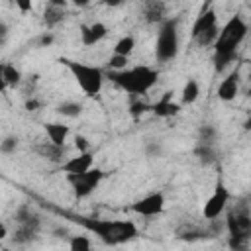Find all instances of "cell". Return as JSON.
<instances>
[{"mask_svg":"<svg viewBox=\"0 0 251 251\" xmlns=\"http://www.w3.org/2000/svg\"><path fill=\"white\" fill-rule=\"evenodd\" d=\"M82 226L106 245H122L137 235V227L129 220H90L84 218Z\"/></svg>","mask_w":251,"mask_h":251,"instance_id":"6da1fadb","label":"cell"},{"mask_svg":"<svg viewBox=\"0 0 251 251\" xmlns=\"http://www.w3.org/2000/svg\"><path fill=\"white\" fill-rule=\"evenodd\" d=\"M108 78L120 88H124L126 92H129L131 96H139V94L149 92L157 84L159 73L147 65H137V67L124 69V71H110Z\"/></svg>","mask_w":251,"mask_h":251,"instance_id":"7a4b0ae2","label":"cell"},{"mask_svg":"<svg viewBox=\"0 0 251 251\" xmlns=\"http://www.w3.org/2000/svg\"><path fill=\"white\" fill-rule=\"evenodd\" d=\"M247 31H249V27H247L245 20L239 14L231 16L224 24V27L220 29V35L214 43V53H218V55H237V47L247 37Z\"/></svg>","mask_w":251,"mask_h":251,"instance_id":"3957f363","label":"cell"},{"mask_svg":"<svg viewBox=\"0 0 251 251\" xmlns=\"http://www.w3.org/2000/svg\"><path fill=\"white\" fill-rule=\"evenodd\" d=\"M61 63L71 71V75L75 76L76 84L80 86V90L86 96H96L102 90V82H104V73L102 69L94 67V65H86L80 61H71V59H61Z\"/></svg>","mask_w":251,"mask_h":251,"instance_id":"277c9868","label":"cell"},{"mask_svg":"<svg viewBox=\"0 0 251 251\" xmlns=\"http://www.w3.org/2000/svg\"><path fill=\"white\" fill-rule=\"evenodd\" d=\"M178 55V20L165 18L159 25L157 41H155V57L161 63L173 61Z\"/></svg>","mask_w":251,"mask_h":251,"instance_id":"5b68a950","label":"cell"},{"mask_svg":"<svg viewBox=\"0 0 251 251\" xmlns=\"http://www.w3.org/2000/svg\"><path fill=\"white\" fill-rule=\"evenodd\" d=\"M102 178H104V171L98 169V167H92V169H88L86 173L67 175V180H69V184L73 186V192H75L76 198H86V196H90V194L98 188V184H100Z\"/></svg>","mask_w":251,"mask_h":251,"instance_id":"8992f818","label":"cell"},{"mask_svg":"<svg viewBox=\"0 0 251 251\" xmlns=\"http://www.w3.org/2000/svg\"><path fill=\"white\" fill-rule=\"evenodd\" d=\"M227 202H229V190L226 188V184H224L222 180H218L216 186H214V192H212L210 198L204 202V208H202L204 220H210V222L216 220V218L226 210Z\"/></svg>","mask_w":251,"mask_h":251,"instance_id":"52a82bcc","label":"cell"},{"mask_svg":"<svg viewBox=\"0 0 251 251\" xmlns=\"http://www.w3.org/2000/svg\"><path fill=\"white\" fill-rule=\"evenodd\" d=\"M131 210L139 216L151 218V216H159L165 210V196L161 192H151L147 196H143L141 200L131 204Z\"/></svg>","mask_w":251,"mask_h":251,"instance_id":"ba28073f","label":"cell"},{"mask_svg":"<svg viewBox=\"0 0 251 251\" xmlns=\"http://www.w3.org/2000/svg\"><path fill=\"white\" fill-rule=\"evenodd\" d=\"M226 226L233 237H251V216L245 210H231L227 214Z\"/></svg>","mask_w":251,"mask_h":251,"instance_id":"9c48e42d","label":"cell"},{"mask_svg":"<svg viewBox=\"0 0 251 251\" xmlns=\"http://www.w3.org/2000/svg\"><path fill=\"white\" fill-rule=\"evenodd\" d=\"M92 165H94L92 153L90 151H84V153H78L76 157L67 159L61 165V171L67 173V175H76V173H86L88 169H92Z\"/></svg>","mask_w":251,"mask_h":251,"instance_id":"30bf717a","label":"cell"},{"mask_svg":"<svg viewBox=\"0 0 251 251\" xmlns=\"http://www.w3.org/2000/svg\"><path fill=\"white\" fill-rule=\"evenodd\" d=\"M106 33H108V27L102 22H94L90 25H80V41L86 47L100 43L106 37Z\"/></svg>","mask_w":251,"mask_h":251,"instance_id":"8fae6325","label":"cell"},{"mask_svg":"<svg viewBox=\"0 0 251 251\" xmlns=\"http://www.w3.org/2000/svg\"><path fill=\"white\" fill-rule=\"evenodd\" d=\"M237 92H239V73L233 71V73H229L220 82V86H218V98L224 100V102H231V100H235Z\"/></svg>","mask_w":251,"mask_h":251,"instance_id":"7c38bea8","label":"cell"},{"mask_svg":"<svg viewBox=\"0 0 251 251\" xmlns=\"http://www.w3.org/2000/svg\"><path fill=\"white\" fill-rule=\"evenodd\" d=\"M214 25H218V18H216V10L214 8H208V10H200V14H198V18L194 20V24H192V31H190V37L192 39H196L202 31H206V29H210V27H214Z\"/></svg>","mask_w":251,"mask_h":251,"instance_id":"4fadbf2b","label":"cell"},{"mask_svg":"<svg viewBox=\"0 0 251 251\" xmlns=\"http://www.w3.org/2000/svg\"><path fill=\"white\" fill-rule=\"evenodd\" d=\"M151 110H153L155 116H159V118H173V116H176V114L180 112V104L173 102V92L169 90V92L163 94V98H161L157 104L151 106Z\"/></svg>","mask_w":251,"mask_h":251,"instance_id":"5bb4252c","label":"cell"},{"mask_svg":"<svg viewBox=\"0 0 251 251\" xmlns=\"http://www.w3.org/2000/svg\"><path fill=\"white\" fill-rule=\"evenodd\" d=\"M33 151H35L39 157H43V159H49V161L59 163V161H63V157H65V153H67V147H65V145H55L53 141H45V143L35 145Z\"/></svg>","mask_w":251,"mask_h":251,"instance_id":"9a60e30c","label":"cell"},{"mask_svg":"<svg viewBox=\"0 0 251 251\" xmlns=\"http://www.w3.org/2000/svg\"><path fill=\"white\" fill-rule=\"evenodd\" d=\"M165 2L163 0H145L143 4V16H145V22L149 24H161L165 20Z\"/></svg>","mask_w":251,"mask_h":251,"instance_id":"2e32d148","label":"cell"},{"mask_svg":"<svg viewBox=\"0 0 251 251\" xmlns=\"http://www.w3.org/2000/svg\"><path fill=\"white\" fill-rule=\"evenodd\" d=\"M45 133L49 137V141H53L55 145H65L67 135H69V126L53 122V124H45Z\"/></svg>","mask_w":251,"mask_h":251,"instance_id":"e0dca14e","label":"cell"},{"mask_svg":"<svg viewBox=\"0 0 251 251\" xmlns=\"http://www.w3.org/2000/svg\"><path fill=\"white\" fill-rule=\"evenodd\" d=\"M67 18V8H59V6H51L47 4L43 10V24L47 27H55L57 24H61Z\"/></svg>","mask_w":251,"mask_h":251,"instance_id":"ac0fdd59","label":"cell"},{"mask_svg":"<svg viewBox=\"0 0 251 251\" xmlns=\"http://www.w3.org/2000/svg\"><path fill=\"white\" fill-rule=\"evenodd\" d=\"M22 82V73L20 69H16L14 65L10 63H4L2 65V86H18Z\"/></svg>","mask_w":251,"mask_h":251,"instance_id":"d6986e66","label":"cell"},{"mask_svg":"<svg viewBox=\"0 0 251 251\" xmlns=\"http://www.w3.org/2000/svg\"><path fill=\"white\" fill-rule=\"evenodd\" d=\"M200 96V86H198V80L196 78H188L186 84L182 86V92H180V100L182 104H194Z\"/></svg>","mask_w":251,"mask_h":251,"instance_id":"ffe728a7","label":"cell"},{"mask_svg":"<svg viewBox=\"0 0 251 251\" xmlns=\"http://www.w3.org/2000/svg\"><path fill=\"white\" fill-rule=\"evenodd\" d=\"M194 155L198 157V161L202 165H212L216 163V149L214 145H206V143H198L194 149Z\"/></svg>","mask_w":251,"mask_h":251,"instance_id":"44dd1931","label":"cell"},{"mask_svg":"<svg viewBox=\"0 0 251 251\" xmlns=\"http://www.w3.org/2000/svg\"><path fill=\"white\" fill-rule=\"evenodd\" d=\"M133 47H135V37L133 35H124V37H120L118 41H116V45H114V53H118V55H131V51H133Z\"/></svg>","mask_w":251,"mask_h":251,"instance_id":"7402d4cb","label":"cell"},{"mask_svg":"<svg viewBox=\"0 0 251 251\" xmlns=\"http://www.w3.org/2000/svg\"><path fill=\"white\" fill-rule=\"evenodd\" d=\"M216 137H218V129H216L214 126H210V124H202V126L198 127V141H200V143L214 145Z\"/></svg>","mask_w":251,"mask_h":251,"instance_id":"603a6c76","label":"cell"},{"mask_svg":"<svg viewBox=\"0 0 251 251\" xmlns=\"http://www.w3.org/2000/svg\"><path fill=\"white\" fill-rule=\"evenodd\" d=\"M218 35H220V29H218V25H214V27L202 31V33H200L196 39H192V41H196V45H200V47H208V45H214V43H216Z\"/></svg>","mask_w":251,"mask_h":251,"instance_id":"cb8c5ba5","label":"cell"},{"mask_svg":"<svg viewBox=\"0 0 251 251\" xmlns=\"http://www.w3.org/2000/svg\"><path fill=\"white\" fill-rule=\"evenodd\" d=\"M80 112H82V104L78 102H63L57 106V114L67 116V118H76L80 116Z\"/></svg>","mask_w":251,"mask_h":251,"instance_id":"d4e9b609","label":"cell"},{"mask_svg":"<svg viewBox=\"0 0 251 251\" xmlns=\"http://www.w3.org/2000/svg\"><path fill=\"white\" fill-rule=\"evenodd\" d=\"M35 233H37L35 229L27 227V226H24V224H18V229L14 231V241L20 243V245H24V243L31 241V239L35 237Z\"/></svg>","mask_w":251,"mask_h":251,"instance_id":"484cf974","label":"cell"},{"mask_svg":"<svg viewBox=\"0 0 251 251\" xmlns=\"http://www.w3.org/2000/svg\"><path fill=\"white\" fill-rule=\"evenodd\" d=\"M127 63H129V57L127 55H118V53H114L110 59H108V69L110 71H124V69H127Z\"/></svg>","mask_w":251,"mask_h":251,"instance_id":"4316f807","label":"cell"},{"mask_svg":"<svg viewBox=\"0 0 251 251\" xmlns=\"http://www.w3.org/2000/svg\"><path fill=\"white\" fill-rule=\"evenodd\" d=\"M69 247L73 251H88L90 249V239L86 235H73L69 239Z\"/></svg>","mask_w":251,"mask_h":251,"instance_id":"83f0119b","label":"cell"},{"mask_svg":"<svg viewBox=\"0 0 251 251\" xmlns=\"http://www.w3.org/2000/svg\"><path fill=\"white\" fill-rule=\"evenodd\" d=\"M147 110H151V106L145 104V102H141V100H133V102L129 104V114H131L133 120H139Z\"/></svg>","mask_w":251,"mask_h":251,"instance_id":"f1b7e54d","label":"cell"},{"mask_svg":"<svg viewBox=\"0 0 251 251\" xmlns=\"http://www.w3.org/2000/svg\"><path fill=\"white\" fill-rule=\"evenodd\" d=\"M235 59H237V55H218V53H214V69H216V73L224 71Z\"/></svg>","mask_w":251,"mask_h":251,"instance_id":"f546056e","label":"cell"},{"mask_svg":"<svg viewBox=\"0 0 251 251\" xmlns=\"http://www.w3.org/2000/svg\"><path fill=\"white\" fill-rule=\"evenodd\" d=\"M16 147H18V137H16V135H8V137H4L2 143H0V151H2V153H14Z\"/></svg>","mask_w":251,"mask_h":251,"instance_id":"4dcf8cb0","label":"cell"},{"mask_svg":"<svg viewBox=\"0 0 251 251\" xmlns=\"http://www.w3.org/2000/svg\"><path fill=\"white\" fill-rule=\"evenodd\" d=\"M75 147L78 149V153H84V151H90V143L84 135H75Z\"/></svg>","mask_w":251,"mask_h":251,"instance_id":"1f68e13d","label":"cell"},{"mask_svg":"<svg viewBox=\"0 0 251 251\" xmlns=\"http://www.w3.org/2000/svg\"><path fill=\"white\" fill-rule=\"evenodd\" d=\"M14 4H16V8H18L22 14H27V12H31V8H33V0H14Z\"/></svg>","mask_w":251,"mask_h":251,"instance_id":"d6a6232c","label":"cell"},{"mask_svg":"<svg viewBox=\"0 0 251 251\" xmlns=\"http://www.w3.org/2000/svg\"><path fill=\"white\" fill-rule=\"evenodd\" d=\"M53 39H55V37H53V33H51V31H45V33H41V35H39L37 45H39V47H49V45L53 43Z\"/></svg>","mask_w":251,"mask_h":251,"instance_id":"836d02e7","label":"cell"},{"mask_svg":"<svg viewBox=\"0 0 251 251\" xmlns=\"http://www.w3.org/2000/svg\"><path fill=\"white\" fill-rule=\"evenodd\" d=\"M39 106H41V102L37 98H27L25 100V110H29V112H35Z\"/></svg>","mask_w":251,"mask_h":251,"instance_id":"e575fe53","label":"cell"},{"mask_svg":"<svg viewBox=\"0 0 251 251\" xmlns=\"http://www.w3.org/2000/svg\"><path fill=\"white\" fill-rule=\"evenodd\" d=\"M145 151H147V155L153 157V155H159V153H161V147H159L157 141H151V143H147V149H145Z\"/></svg>","mask_w":251,"mask_h":251,"instance_id":"d590c367","label":"cell"},{"mask_svg":"<svg viewBox=\"0 0 251 251\" xmlns=\"http://www.w3.org/2000/svg\"><path fill=\"white\" fill-rule=\"evenodd\" d=\"M67 2H69V0H49L47 4H51V6H59V8H67Z\"/></svg>","mask_w":251,"mask_h":251,"instance_id":"8d00e7d4","label":"cell"},{"mask_svg":"<svg viewBox=\"0 0 251 251\" xmlns=\"http://www.w3.org/2000/svg\"><path fill=\"white\" fill-rule=\"evenodd\" d=\"M0 35H2V43H4L8 37V25L6 24H0Z\"/></svg>","mask_w":251,"mask_h":251,"instance_id":"74e56055","label":"cell"},{"mask_svg":"<svg viewBox=\"0 0 251 251\" xmlns=\"http://www.w3.org/2000/svg\"><path fill=\"white\" fill-rule=\"evenodd\" d=\"M71 2H73L76 8H84V6H88V2H90V0H71Z\"/></svg>","mask_w":251,"mask_h":251,"instance_id":"f35d334b","label":"cell"},{"mask_svg":"<svg viewBox=\"0 0 251 251\" xmlns=\"http://www.w3.org/2000/svg\"><path fill=\"white\" fill-rule=\"evenodd\" d=\"M6 237H8V227L2 224V226H0V241H2V239H6Z\"/></svg>","mask_w":251,"mask_h":251,"instance_id":"ab89813d","label":"cell"},{"mask_svg":"<svg viewBox=\"0 0 251 251\" xmlns=\"http://www.w3.org/2000/svg\"><path fill=\"white\" fill-rule=\"evenodd\" d=\"M102 2H104L106 6H112V8H114V6H120L124 0H102Z\"/></svg>","mask_w":251,"mask_h":251,"instance_id":"60d3db41","label":"cell"},{"mask_svg":"<svg viewBox=\"0 0 251 251\" xmlns=\"http://www.w3.org/2000/svg\"><path fill=\"white\" fill-rule=\"evenodd\" d=\"M243 127H245L247 131H251V114L247 116V120H245V124H243Z\"/></svg>","mask_w":251,"mask_h":251,"instance_id":"b9f144b4","label":"cell"},{"mask_svg":"<svg viewBox=\"0 0 251 251\" xmlns=\"http://www.w3.org/2000/svg\"><path fill=\"white\" fill-rule=\"evenodd\" d=\"M214 0H204V6H202V10H208L210 8V4H212Z\"/></svg>","mask_w":251,"mask_h":251,"instance_id":"7bdbcfd3","label":"cell"}]
</instances>
